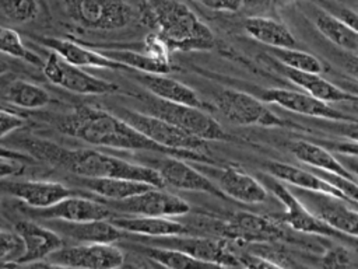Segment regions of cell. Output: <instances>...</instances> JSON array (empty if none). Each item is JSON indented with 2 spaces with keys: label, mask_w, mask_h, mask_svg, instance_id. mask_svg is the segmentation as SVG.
<instances>
[{
  "label": "cell",
  "mask_w": 358,
  "mask_h": 269,
  "mask_svg": "<svg viewBox=\"0 0 358 269\" xmlns=\"http://www.w3.org/2000/svg\"><path fill=\"white\" fill-rule=\"evenodd\" d=\"M55 125L62 133L95 146L141 150L158 154H169L200 163H214V160L199 151L173 150L164 147L148 139L119 115H113L108 111L90 105H77L69 113L56 118Z\"/></svg>",
  "instance_id": "1"
},
{
  "label": "cell",
  "mask_w": 358,
  "mask_h": 269,
  "mask_svg": "<svg viewBox=\"0 0 358 269\" xmlns=\"http://www.w3.org/2000/svg\"><path fill=\"white\" fill-rule=\"evenodd\" d=\"M21 144L31 157L60 167L78 177L87 178H127L143 181L158 188L166 186L159 172L150 167L126 161L123 158L103 154L92 149H66L57 143L29 137Z\"/></svg>",
  "instance_id": "2"
},
{
  "label": "cell",
  "mask_w": 358,
  "mask_h": 269,
  "mask_svg": "<svg viewBox=\"0 0 358 269\" xmlns=\"http://www.w3.org/2000/svg\"><path fill=\"white\" fill-rule=\"evenodd\" d=\"M144 24L154 27L169 52L211 50L215 45L213 31L183 3L154 0L140 8Z\"/></svg>",
  "instance_id": "3"
},
{
  "label": "cell",
  "mask_w": 358,
  "mask_h": 269,
  "mask_svg": "<svg viewBox=\"0 0 358 269\" xmlns=\"http://www.w3.org/2000/svg\"><path fill=\"white\" fill-rule=\"evenodd\" d=\"M144 101L147 104L148 113L162 118L201 140H229V134L224 130L218 120L203 108L171 102L151 92L150 95H145Z\"/></svg>",
  "instance_id": "4"
},
{
  "label": "cell",
  "mask_w": 358,
  "mask_h": 269,
  "mask_svg": "<svg viewBox=\"0 0 358 269\" xmlns=\"http://www.w3.org/2000/svg\"><path fill=\"white\" fill-rule=\"evenodd\" d=\"M67 17L92 31H115L127 27L134 8L126 0H62Z\"/></svg>",
  "instance_id": "5"
},
{
  "label": "cell",
  "mask_w": 358,
  "mask_h": 269,
  "mask_svg": "<svg viewBox=\"0 0 358 269\" xmlns=\"http://www.w3.org/2000/svg\"><path fill=\"white\" fill-rule=\"evenodd\" d=\"M263 178V182L266 184V188L275 195V198L284 205L285 212L275 217L281 223L288 224L291 228L305 233V234H317V235H326V237H333V238H340L347 242H352L358 245L357 237L347 235L326 221H323L320 217H317L315 213H312L303 202L292 192L289 191L285 185L277 181L275 177L273 175H260Z\"/></svg>",
  "instance_id": "6"
},
{
  "label": "cell",
  "mask_w": 358,
  "mask_h": 269,
  "mask_svg": "<svg viewBox=\"0 0 358 269\" xmlns=\"http://www.w3.org/2000/svg\"><path fill=\"white\" fill-rule=\"evenodd\" d=\"M140 242L157 247H168L180 249L199 261L207 262L211 266H231L242 268L241 256L234 254L227 241L222 238L203 237V235H166V237H144L140 235Z\"/></svg>",
  "instance_id": "7"
},
{
  "label": "cell",
  "mask_w": 358,
  "mask_h": 269,
  "mask_svg": "<svg viewBox=\"0 0 358 269\" xmlns=\"http://www.w3.org/2000/svg\"><path fill=\"white\" fill-rule=\"evenodd\" d=\"M214 102L221 113L235 125H259L266 127H284L289 125L270 111L262 98L243 91L221 90L214 95Z\"/></svg>",
  "instance_id": "8"
},
{
  "label": "cell",
  "mask_w": 358,
  "mask_h": 269,
  "mask_svg": "<svg viewBox=\"0 0 358 269\" xmlns=\"http://www.w3.org/2000/svg\"><path fill=\"white\" fill-rule=\"evenodd\" d=\"M117 115L145 134L152 142L173 150L199 151L207 147V142L201 140L176 125L151 113H143L129 108H120Z\"/></svg>",
  "instance_id": "9"
},
{
  "label": "cell",
  "mask_w": 358,
  "mask_h": 269,
  "mask_svg": "<svg viewBox=\"0 0 358 269\" xmlns=\"http://www.w3.org/2000/svg\"><path fill=\"white\" fill-rule=\"evenodd\" d=\"M281 221L275 217L255 214L250 212H235L225 220L213 221L211 227L222 238L241 242H271L284 237Z\"/></svg>",
  "instance_id": "10"
},
{
  "label": "cell",
  "mask_w": 358,
  "mask_h": 269,
  "mask_svg": "<svg viewBox=\"0 0 358 269\" xmlns=\"http://www.w3.org/2000/svg\"><path fill=\"white\" fill-rule=\"evenodd\" d=\"M43 73L46 78L55 85L63 87L66 90L87 94V95H102L116 92L119 87L115 83L98 78L84 71L80 66H76L66 59H63L57 52L52 50L45 63Z\"/></svg>",
  "instance_id": "11"
},
{
  "label": "cell",
  "mask_w": 358,
  "mask_h": 269,
  "mask_svg": "<svg viewBox=\"0 0 358 269\" xmlns=\"http://www.w3.org/2000/svg\"><path fill=\"white\" fill-rule=\"evenodd\" d=\"M50 266L59 268H119L124 254L113 244L90 242L62 247L48 256Z\"/></svg>",
  "instance_id": "12"
},
{
  "label": "cell",
  "mask_w": 358,
  "mask_h": 269,
  "mask_svg": "<svg viewBox=\"0 0 358 269\" xmlns=\"http://www.w3.org/2000/svg\"><path fill=\"white\" fill-rule=\"evenodd\" d=\"M112 210L130 216H182L190 212V205L162 188L152 186L138 195L122 200H109Z\"/></svg>",
  "instance_id": "13"
},
{
  "label": "cell",
  "mask_w": 358,
  "mask_h": 269,
  "mask_svg": "<svg viewBox=\"0 0 358 269\" xmlns=\"http://www.w3.org/2000/svg\"><path fill=\"white\" fill-rule=\"evenodd\" d=\"M303 205L336 230L358 238V212L347 206V200L315 191L296 188L294 192Z\"/></svg>",
  "instance_id": "14"
},
{
  "label": "cell",
  "mask_w": 358,
  "mask_h": 269,
  "mask_svg": "<svg viewBox=\"0 0 358 269\" xmlns=\"http://www.w3.org/2000/svg\"><path fill=\"white\" fill-rule=\"evenodd\" d=\"M260 98L268 104H277L284 109L291 112L308 115L312 118H319L324 120H344V122H358L357 116L341 112L329 102L315 98L313 95L295 90H284V88H270L262 90Z\"/></svg>",
  "instance_id": "15"
},
{
  "label": "cell",
  "mask_w": 358,
  "mask_h": 269,
  "mask_svg": "<svg viewBox=\"0 0 358 269\" xmlns=\"http://www.w3.org/2000/svg\"><path fill=\"white\" fill-rule=\"evenodd\" d=\"M147 165L155 168L159 172L165 185L185 191L206 192L222 199L227 198L220 186L213 184V181H210L204 174L185 163L183 158L164 154V157H157L147 161Z\"/></svg>",
  "instance_id": "16"
},
{
  "label": "cell",
  "mask_w": 358,
  "mask_h": 269,
  "mask_svg": "<svg viewBox=\"0 0 358 269\" xmlns=\"http://www.w3.org/2000/svg\"><path fill=\"white\" fill-rule=\"evenodd\" d=\"M34 217L45 220H66V221H91V220H109L113 216L112 209L102 202L88 199L84 195L69 196L49 207L34 209Z\"/></svg>",
  "instance_id": "17"
},
{
  "label": "cell",
  "mask_w": 358,
  "mask_h": 269,
  "mask_svg": "<svg viewBox=\"0 0 358 269\" xmlns=\"http://www.w3.org/2000/svg\"><path fill=\"white\" fill-rule=\"evenodd\" d=\"M1 188L34 209L49 207L69 196L83 195L56 181H6L4 178Z\"/></svg>",
  "instance_id": "18"
},
{
  "label": "cell",
  "mask_w": 358,
  "mask_h": 269,
  "mask_svg": "<svg viewBox=\"0 0 358 269\" xmlns=\"http://www.w3.org/2000/svg\"><path fill=\"white\" fill-rule=\"evenodd\" d=\"M15 231L21 235L25 248L22 255L13 263V266L35 263L36 261L48 258L52 252L63 247V238L57 231L35 221H18L15 224Z\"/></svg>",
  "instance_id": "19"
},
{
  "label": "cell",
  "mask_w": 358,
  "mask_h": 269,
  "mask_svg": "<svg viewBox=\"0 0 358 269\" xmlns=\"http://www.w3.org/2000/svg\"><path fill=\"white\" fill-rule=\"evenodd\" d=\"M273 66L285 76L289 81L295 85L305 90L308 94L313 95L317 99L324 102H352L358 104V95L330 83L329 80L323 78L320 73H308L291 69L280 62H273Z\"/></svg>",
  "instance_id": "20"
},
{
  "label": "cell",
  "mask_w": 358,
  "mask_h": 269,
  "mask_svg": "<svg viewBox=\"0 0 358 269\" xmlns=\"http://www.w3.org/2000/svg\"><path fill=\"white\" fill-rule=\"evenodd\" d=\"M52 228L60 235H66L81 244L103 242L113 244L124 237L126 231L119 228L108 220H91V221H66L53 219Z\"/></svg>",
  "instance_id": "21"
},
{
  "label": "cell",
  "mask_w": 358,
  "mask_h": 269,
  "mask_svg": "<svg viewBox=\"0 0 358 269\" xmlns=\"http://www.w3.org/2000/svg\"><path fill=\"white\" fill-rule=\"evenodd\" d=\"M136 78L143 84L151 94L176 104H185L190 106L203 108L206 111L211 109V105L199 98V95L189 85L180 83L179 80L171 78L165 74L158 73H136Z\"/></svg>",
  "instance_id": "22"
},
{
  "label": "cell",
  "mask_w": 358,
  "mask_h": 269,
  "mask_svg": "<svg viewBox=\"0 0 358 269\" xmlns=\"http://www.w3.org/2000/svg\"><path fill=\"white\" fill-rule=\"evenodd\" d=\"M35 39L39 41L46 48H50L52 50L57 52L67 62L80 67H99V69H112V70L129 69L123 63L105 56L98 49L84 48L80 43H76L69 39L45 38V36L35 38Z\"/></svg>",
  "instance_id": "23"
},
{
  "label": "cell",
  "mask_w": 358,
  "mask_h": 269,
  "mask_svg": "<svg viewBox=\"0 0 358 269\" xmlns=\"http://www.w3.org/2000/svg\"><path fill=\"white\" fill-rule=\"evenodd\" d=\"M217 179L220 189L228 198L242 203H263L268 196L266 185L236 167H224Z\"/></svg>",
  "instance_id": "24"
},
{
  "label": "cell",
  "mask_w": 358,
  "mask_h": 269,
  "mask_svg": "<svg viewBox=\"0 0 358 269\" xmlns=\"http://www.w3.org/2000/svg\"><path fill=\"white\" fill-rule=\"evenodd\" d=\"M112 223L126 233L144 237H166L190 234L193 230L186 224L162 216H130L116 217Z\"/></svg>",
  "instance_id": "25"
},
{
  "label": "cell",
  "mask_w": 358,
  "mask_h": 269,
  "mask_svg": "<svg viewBox=\"0 0 358 269\" xmlns=\"http://www.w3.org/2000/svg\"><path fill=\"white\" fill-rule=\"evenodd\" d=\"M267 171L270 175L275 177L277 179H281L287 184H291L295 188L329 193V195L341 198V199L347 200L348 203H351L340 189H337L333 184H330L326 179H323L322 177H319L315 171L302 170V168L294 167L291 164L280 163V161L267 163Z\"/></svg>",
  "instance_id": "26"
},
{
  "label": "cell",
  "mask_w": 358,
  "mask_h": 269,
  "mask_svg": "<svg viewBox=\"0 0 358 269\" xmlns=\"http://www.w3.org/2000/svg\"><path fill=\"white\" fill-rule=\"evenodd\" d=\"M289 151L303 164L323 170L327 172H333L350 179H355V177L348 171V168L338 160L334 154L330 153L327 147L320 144H315L306 140H296L289 144ZM357 181V179H355Z\"/></svg>",
  "instance_id": "27"
},
{
  "label": "cell",
  "mask_w": 358,
  "mask_h": 269,
  "mask_svg": "<svg viewBox=\"0 0 358 269\" xmlns=\"http://www.w3.org/2000/svg\"><path fill=\"white\" fill-rule=\"evenodd\" d=\"M246 32L270 48H295L296 39L282 22L268 17H249L245 21Z\"/></svg>",
  "instance_id": "28"
},
{
  "label": "cell",
  "mask_w": 358,
  "mask_h": 269,
  "mask_svg": "<svg viewBox=\"0 0 358 269\" xmlns=\"http://www.w3.org/2000/svg\"><path fill=\"white\" fill-rule=\"evenodd\" d=\"M81 184L91 192L108 200L127 199L130 196L138 195L154 186L143 181H134L127 178H110V177H106V178L81 177Z\"/></svg>",
  "instance_id": "29"
},
{
  "label": "cell",
  "mask_w": 358,
  "mask_h": 269,
  "mask_svg": "<svg viewBox=\"0 0 358 269\" xmlns=\"http://www.w3.org/2000/svg\"><path fill=\"white\" fill-rule=\"evenodd\" d=\"M315 25L329 41L337 46L350 52H358V32L347 25L336 14L317 10L315 15Z\"/></svg>",
  "instance_id": "30"
},
{
  "label": "cell",
  "mask_w": 358,
  "mask_h": 269,
  "mask_svg": "<svg viewBox=\"0 0 358 269\" xmlns=\"http://www.w3.org/2000/svg\"><path fill=\"white\" fill-rule=\"evenodd\" d=\"M95 49H98L105 56L123 63L129 69H136L137 71L166 74L172 70L169 60L155 57L147 52H136L131 49H103V48H95Z\"/></svg>",
  "instance_id": "31"
},
{
  "label": "cell",
  "mask_w": 358,
  "mask_h": 269,
  "mask_svg": "<svg viewBox=\"0 0 358 269\" xmlns=\"http://www.w3.org/2000/svg\"><path fill=\"white\" fill-rule=\"evenodd\" d=\"M3 98L25 109H39L50 101V95L45 88L24 80L8 83L3 90Z\"/></svg>",
  "instance_id": "32"
},
{
  "label": "cell",
  "mask_w": 358,
  "mask_h": 269,
  "mask_svg": "<svg viewBox=\"0 0 358 269\" xmlns=\"http://www.w3.org/2000/svg\"><path fill=\"white\" fill-rule=\"evenodd\" d=\"M138 251L144 254L150 261H154L155 263L165 266V268H173V269H182V268H203V266H211L207 262L199 261L194 256L175 248L168 247H157V245H140Z\"/></svg>",
  "instance_id": "33"
},
{
  "label": "cell",
  "mask_w": 358,
  "mask_h": 269,
  "mask_svg": "<svg viewBox=\"0 0 358 269\" xmlns=\"http://www.w3.org/2000/svg\"><path fill=\"white\" fill-rule=\"evenodd\" d=\"M270 53L273 55V57L299 71H308V73H322L323 71V64L322 62L303 50L295 49V48H270Z\"/></svg>",
  "instance_id": "34"
},
{
  "label": "cell",
  "mask_w": 358,
  "mask_h": 269,
  "mask_svg": "<svg viewBox=\"0 0 358 269\" xmlns=\"http://www.w3.org/2000/svg\"><path fill=\"white\" fill-rule=\"evenodd\" d=\"M1 14L11 22L25 24L39 14L38 0H0Z\"/></svg>",
  "instance_id": "35"
},
{
  "label": "cell",
  "mask_w": 358,
  "mask_h": 269,
  "mask_svg": "<svg viewBox=\"0 0 358 269\" xmlns=\"http://www.w3.org/2000/svg\"><path fill=\"white\" fill-rule=\"evenodd\" d=\"M0 48H1L3 53H7L10 56L24 59V60H27V62H29L32 64H36V66L43 64L38 55H35L34 52L28 50L24 46L18 32L14 31L13 28L1 27V31H0Z\"/></svg>",
  "instance_id": "36"
},
{
  "label": "cell",
  "mask_w": 358,
  "mask_h": 269,
  "mask_svg": "<svg viewBox=\"0 0 358 269\" xmlns=\"http://www.w3.org/2000/svg\"><path fill=\"white\" fill-rule=\"evenodd\" d=\"M24 241L17 231L1 230L0 233V258L3 266H13V263L24 252Z\"/></svg>",
  "instance_id": "37"
},
{
  "label": "cell",
  "mask_w": 358,
  "mask_h": 269,
  "mask_svg": "<svg viewBox=\"0 0 358 269\" xmlns=\"http://www.w3.org/2000/svg\"><path fill=\"white\" fill-rule=\"evenodd\" d=\"M319 177H322L323 179H326L327 182L333 184L337 189H340L350 202H355L358 203V181L355 179H350L333 172H327L323 170H317V168H312Z\"/></svg>",
  "instance_id": "38"
},
{
  "label": "cell",
  "mask_w": 358,
  "mask_h": 269,
  "mask_svg": "<svg viewBox=\"0 0 358 269\" xmlns=\"http://www.w3.org/2000/svg\"><path fill=\"white\" fill-rule=\"evenodd\" d=\"M329 130L345 137L347 140L358 142V122H344V120H329Z\"/></svg>",
  "instance_id": "39"
},
{
  "label": "cell",
  "mask_w": 358,
  "mask_h": 269,
  "mask_svg": "<svg viewBox=\"0 0 358 269\" xmlns=\"http://www.w3.org/2000/svg\"><path fill=\"white\" fill-rule=\"evenodd\" d=\"M25 125V119L17 113L8 112L6 109L0 113V126H1V137H6L8 133L22 127Z\"/></svg>",
  "instance_id": "40"
},
{
  "label": "cell",
  "mask_w": 358,
  "mask_h": 269,
  "mask_svg": "<svg viewBox=\"0 0 358 269\" xmlns=\"http://www.w3.org/2000/svg\"><path fill=\"white\" fill-rule=\"evenodd\" d=\"M322 265H323V266H329V268L347 266V265H350L348 254H347V251H345L344 248H341V247L333 248V249L327 251V254L323 256Z\"/></svg>",
  "instance_id": "41"
},
{
  "label": "cell",
  "mask_w": 358,
  "mask_h": 269,
  "mask_svg": "<svg viewBox=\"0 0 358 269\" xmlns=\"http://www.w3.org/2000/svg\"><path fill=\"white\" fill-rule=\"evenodd\" d=\"M201 3L204 7L215 11H227V13H235L238 11L245 0H196Z\"/></svg>",
  "instance_id": "42"
},
{
  "label": "cell",
  "mask_w": 358,
  "mask_h": 269,
  "mask_svg": "<svg viewBox=\"0 0 358 269\" xmlns=\"http://www.w3.org/2000/svg\"><path fill=\"white\" fill-rule=\"evenodd\" d=\"M324 147L329 150H333L338 154H347V156H354L358 157V142L352 140H345V142H322Z\"/></svg>",
  "instance_id": "43"
},
{
  "label": "cell",
  "mask_w": 358,
  "mask_h": 269,
  "mask_svg": "<svg viewBox=\"0 0 358 269\" xmlns=\"http://www.w3.org/2000/svg\"><path fill=\"white\" fill-rule=\"evenodd\" d=\"M336 14L338 18H341L347 25H350L354 31L358 32V13L351 10V8H345V7H340L336 8Z\"/></svg>",
  "instance_id": "44"
},
{
  "label": "cell",
  "mask_w": 358,
  "mask_h": 269,
  "mask_svg": "<svg viewBox=\"0 0 358 269\" xmlns=\"http://www.w3.org/2000/svg\"><path fill=\"white\" fill-rule=\"evenodd\" d=\"M21 171V165L14 158H7V156L1 154V165H0V174L1 179H4L8 175L18 174Z\"/></svg>",
  "instance_id": "45"
},
{
  "label": "cell",
  "mask_w": 358,
  "mask_h": 269,
  "mask_svg": "<svg viewBox=\"0 0 358 269\" xmlns=\"http://www.w3.org/2000/svg\"><path fill=\"white\" fill-rule=\"evenodd\" d=\"M343 157L340 158L341 163L348 168V171L355 177V179L358 181V160L354 156H347V154H341Z\"/></svg>",
  "instance_id": "46"
},
{
  "label": "cell",
  "mask_w": 358,
  "mask_h": 269,
  "mask_svg": "<svg viewBox=\"0 0 358 269\" xmlns=\"http://www.w3.org/2000/svg\"><path fill=\"white\" fill-rule=\"evenodd\" d=\"M344 67L348 71V74L351 77H354L355 80H358V55L355 56H348L344 60Z\"/></svg>",
  "instance_id": "47"
},
{
  "label": "cell",
  "mask_w": 358,
  "mask_h": 269,
  "mask_svg": "<svg viewBox=\"0 0 358 269\" xmlns=\"http://www.w3.org/2000/svg\"><path fill=\"white\" fill-rule=\"evenodd\" d=\"M340 87L344 88V90H347V91H350V92H352V94H355V95H358V83H348V81H344V83H341Z\"/></svg>",
  "instance_id": "48"
}]
</instances>
